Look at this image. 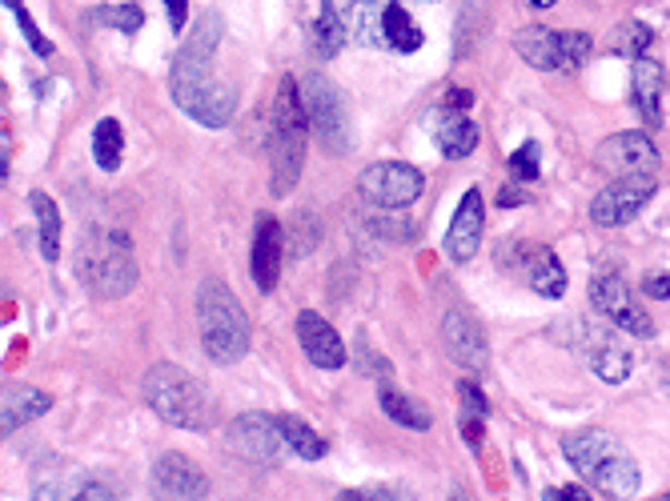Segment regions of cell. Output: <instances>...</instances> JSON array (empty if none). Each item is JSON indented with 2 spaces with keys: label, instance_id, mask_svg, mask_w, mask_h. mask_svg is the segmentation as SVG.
<instances>
[{
  "label": "cell",
  "instance_id": "cell-43",
  "mask_svg": "<svg viewBox=\"0 0 670 501\" xmlns=\"http://www.w3.org/2000/svg\"><path fill=\"white\" fill-rule=\"evenodd\" d=\"M446 105H450V109H466V105H470V93H466V88H462V93H450V97H446Z\"/></svg>",
  "mask_w": 670,
  "mask_h": 501
},
{
  "label": "cell",
  "instance_id": "cell-38",
  "mask_svg": "<svg viewBox=\"0 0 670 501\" xmlns=\"http://www.w3.org/2000/svg\"><path fill=\"white\" fill-rule=\"evenodd\" d=\"M402 498L397 489H385V486H361V489H342V501H394Z\"/></svg>",
  "mask_w": 670,
  "mask_h": 501
},
{
  "label": "cell",
  "instance_id": "cell-11",
  "mask_svg": "<svg viewBox=\"0 0 670 501\" xmlns=\"http://www.w3.org/2000/svg\"><path fill=\"white\" fill-rule=\"evenodd\" d=\"M590 301L622 333H631V337H655V321H650L643 301L631 294V285L622 282L619 273H598L595 282H590Z\"/></svg>",
  "mask_w": 670,
  "mask_h": 501
},
{
  "label": "cell",
  "instance_id": "cell-3",
  "mask_svg": "<svg viewBox=\"0 0 670 501\" xmlns=\"http://www.w3.org/2000/svg\"><path fill=\"white\" fill-rule=\"evenodd\" d=\"M198 333L205 357L217 366H234L249 354V318L222 277L198 285Z\"/></svg>",
  "mask_w": 670,
  "mask_h": 501
},
{
  "label": "cell",
  "instance_id": "cell-15",
  "mask_svg": "<svg viewBox=\"0 0 670 501\" xmlns=\"http://www.w3.org/2000/svg\"><path fill=\"white\" fill-rule=\"evenodd\" d=\"M282 253H286V232L274 213H258L253 220V253H249V273L261 294H274L282 277Z\"/></svg>",
  "mask_w": 670,
  "mask_h": 501
},
{
  "label": "cell",
  "instance_id": "cell-31",
  "mask_svg": "<svg viewBox=\"0 0 670 501\" xmlns=\"http://www.w3.org/2000/svg\"><path fill=\"white\" fill-rule=\"evenodd\" d=\"M650 28L643 25V21H622V25H614V33H610V45H614V52H622V57H643L646 49H650Z\"/></svg>",
  "mask_w": 670,
  "mask_h": 501
},
{
  "label": "cell",
  "instance_id": "cell-16",
  "mask_svg": "<svg viewBox=\"0 0 670 501\" xmlns=\"http://www.w3.org/2000/svg\"><path fill=\"white\" fill-rule=\"evenodd\" d=\"M595 165L610 177H626V172H655L658 148L646 133H614L595 148Z\"/></svg>",
  "mask_w": 670,
  "mask_h": 501
},
{
  "label": "cell",
  "instance_id": "cell-36",
  "mask_svg": "<svg viewBox=\"0 0 670 501\" xmlns=\"http://www.w3.org/2000/svg\"><path fill=\"white\" fill-rule=\"evenodd\" d=\"M373 229H378V237H385V241H414V225L410 220H390V217H373L370 220Z\"/></svg>",
  "mask_w": 670,
  "mask_h": 501
},
{
  "label": "cell",
  "instance_id": "cell-46",
  "mask_svg": "<svg viewBox=\"0 0 670 501\" xmlns=\"http://www.w3.org/2000/svg\"><path fill=\"white\" fill-rule=\"evenodd\" d=\"M662 498H667V501H670V489H667V493H662Z\"/></svg>",
  "mask_w": 670,
  "mask_h": 501
},
{
  "label": "cell",
  "instance_id": "cell-39",
  "mask_svg": "<svg viewBox=\"0 0 670 501\" xmlns=\"http://www.w3.org/2000/svg\"><path fill=\"white\" fill-rule=\"evenodd\" d=\"M165 16L174 33H186V16H189V0H165Z\"/></svg>",
  "mask_w": 670,
  "mask_h": 501
},
{
  "label": "cell",
  "instance_id": "cell-19",
  "mask_svg": "<svg viewBox=\"0 0 670 501\" xmlns=\"http://www.w3.org/2000/svg\"><path fill=\"white\" fill-rule=\"evenodd\" d=\"M298 342H301V349H306V357H310L318 369H342V366H346V342H342L334 325H330L325 318H318L313 309L298 313Z\"/></svg>",
  "mask_w": 670,
  "mask_h": 501
},
{
  "label": "cell",
  "instance_id": "cell-40",
  "mask_svg": "<svg viewBox=\"0 0 670 501\" xmlns=\"http://www.w3.org/2000/svg\"><path fill=\"white\" fill-rule=\"evenodd\" d=\"M542 498H547V501H586L590 493H586V489H578V486H559V489H547Z\"/></svg>",
  "mask_w": 670,
  "mask_h": 501
},
{
  "label": "cell",
  "instance_id": "cell-32",
  "mask_svg": "<svg viewBox=\"0 0 670 501\" xmlns=\"http://www.w3.org/2000/svg\"><path fill=\"white\" fill-rule=\"evenodd\" d=\"M97 25H109V28H121L124 37H137V28L145 25V13H141V4H105L93 13Z\"/></svg>",
  "mask_w": 670,
  "mask_h": 501
},
{
  "label": "cell",
  "instance_id": "cell-34",
  "mask_svg": "<svg viewBox=\"0 0 670 501\" xmlns=\"http://www.w3.org/2000/svg\"><path fill=\"white\" fill-rule=\"evenodd\" d=\"M4 9H13L16 25H21V33H25V40H28V49H33V52H40V57H49V52H52L49 37H45V33H40V28L33 25V16H28V9H25V4H21V0H4Z\"/></svg>",
  "mask_w": 670,
  "mask_h": 501
},
{
  "label": "cell",
  "instance_id": "cell-29",
  "mask_svg": "<svg viewBox=\"0 0 670 501\" xmlns=\"http://www.w3.org/2000/svg\"><path fill=\"white\" fill-rule=\"evenodd\" d=\"M277 421H282V438H286L289 453H298L301 462H322L325 450H330L322 433H313L301 417H277Z\"/></svg>",
  "mask_w": 670,
  "mask_h": 501
},
{
  "label": "cell",
  "instance_id": "cell-24",
  "mask_svg": "<svg viewBox=\"0 0 670 501\" xmlns=\"http://www.w3.org/2000/svg\"><path fill=\"white\" fill-rule=\"evenodd\" d=\"M378 405H382V414L394 421V426L402 429H414V433H426V429L434 426V414L426 409L418 397H410V393L394 390V385H382V393H378Z\"/></svg>",
  "mask_w": 670,
  "mask_h": 501
},
{
  "label": "cell",
  "instance_id": "cell-33",
  "mask_svg": "<svg viewBox=\"0 0 670 501\" xmlns=\"http://www.w3.org/2000/svg\"><path fill=\"white\" fill-rule=\"evenodd\" d=\"M354 37H358V45H373V49H385L382 4H358V13H354Z\"/></svg>",
  "mask_w": 670,
  "mask_h": 501
},
{
  "label": "cell",
  "instance_id": "cell-17",
  "mask_svg": "<svg viewBox=\"0 0 670 501\" xmlns=\"http://www.w3.org/2000/svg\"><path fill=\"white\" fill-rule=\"evenodd\" d=\"M153 493L174 501H201L210 493V477L201 474L186 453H161L153 462Z\"/></svg>",
  "mask_w": 670,
  "mask_h": 501
},
{
  "label": "cell",
  "instance_id": "cell-20",
  "mask_svg": "<svg viewBox=\"0 0 670 501\" xmlns=\"http://www.w3.org/2000/svg\"><path fill=\"white\" fill-rule=\"evenodd\" d=\"M518 273H522V282L530 285L538 297H550V301H554V297L566 294V270H562V261L550 253L547 244L522 249Z\"/></svg>",
  "mask_w": 670,
  "mask_h": 501
},
{
  "label": "cell",
  "instance_id": "cell-4",
  "mask_svg": "<svg viewBox=\"0 0 670 501\" xmlns=\"http://www.w3.org/2000/svg\"><path fill=\"white\" fill-rule=\"evenodd\" d=\"M141 393H145V405L153 414L186 433H205L213 426L210 390L174 361H157L141 381Z\"/></svg>",
  "mask_w": 670,
  "mask_h": 501
},
{
  "label": "cell",
  "instance_id": "cell-12",
  "mask_svg": "<svg viewBox=\"0 0 670 501\" xmlns=\"http://www.w3.org/2000/svg\"><path fill=\"white\" fill-rule=\"evenodd\" d=\"M578 349H583V357L590 361V369H595L607 385H619V381L631 378L634 357H631V349H626V342H622L619 325H610V321H607V325L583 321V325H578Z\"/></svg>",
  "mask_w": 670,
  "mask_h": 501
},
{
  "label": "cell",
  "instance_id": "cell-37",
  "mask_svg": "<svg viewBox=\"0 0 670 501\" xmlns=\"http://www.w3.org/2000/svg\"><path fill=\"white\" fill-rule=\"evenodd\" d=\"M458 393H462V409H466V417H486V414H490V402H486V393L478 390L474 381H466Z\"/></svg>",
  "mask_w": 670,
  "mask_h": 501
},
{
  "label": "cell",
  "instance_id": "cell-8",
  "mask_svg": "<svg viewBox=\"0 0 670 501\" xmlns=\"http://www.w3.org/2000/svg\"><path fill=\"white\" fill-rule=\"evenodd\" d=\"M514 49H518L522 61L542 69V73H578L590 49H595V40L586 33H559V28L530 25L514 37Z\"/></svg>",
  "mask_w": 670,
  "mask_h": 501
},
{
  "label": "cell",
  "instance_id": "cell-22",
  "mask_svg": "<svg viewBox=\"0 0 670 501\" xmlns=\"http://www.w3.org/2000/svg\"><path fill=\"white\" fill-rule=\"evenodd\" d=\"M52 397L40 390H28V385H13V390H4V402H0V429H4V438L16 433L21 426H28L33 417L49 414Z\"/></svg>",
  "mask_w": 670,
  "mask_h": 501
},
{
  "label": "cell",
  "instance_id": "cell-44",
  "mask_svg": "<svg viewBox=\"0 0 670 501\" xmlns=\"http://www.w3.org/2000/svg\"><path fill=\"white\" fill-rule=\"evenodd\" d=\"M526 4H530V9H554L559 0H526Z\"/></svg>",
  "mask_w": 670,
  "mask_h": 501
},
{
  "label": "cell",
  "instance_id": "cell-21",
  "mask_svg": "<svg viewBox=\"0 0 670 501\" xmlns=\"http://www.w3.org/2000/svg\"><path fill=\"white\" fill-rule=\"evenodd\" d=\"M662 88H667V73H662L655 61L638 57L631 69V100H634V109H638V117H643L650 129L662 121Z\"/></svg>",
  "mask_w": 670,
  "mask_h": 501
},
{
  "label": "cell",
  "instance_id": "cell-6",
  "mask_svg": "<svg viewBox=\"0 0 670 501\" xmlns=\"http://www.w3.org/2000/svg\"><path fill=\"white\" fill-rule=\"evenodd\" d=\"M169 93L181 105V112L205 129H225L237 112V88L213 64H174Z\"/></svg>",
  "mask_w": 670,
  "mask_h": 501
},
{
  "label": "cell",
  "instance_id": "cell-41",
  "mask_svg": "<svg viewBox=\"0 0 670 501\" xmlns=\"http://www.w3.org/2000/svg\"><path fill=\"white\" fill-rule=\"evenodd\" d=\"M646 294L658 297V301H662V297H670V277H667V273H655V277H646Z\"/></svg>",
  "mask_w": 670,
  "mask_h": 501
},
{
  "label": "cell",
  "instance_id": "cell-2",
  "mask_svg": "<svg viewBox=\"0 0 670 501\" xmlns=\"http://www.w3.org/2000/svg\"><path fill=\"white\" fill-rule=\"evenodd\" d=\"M306 141H310V112L301 97L298 76H282L270 112V165H274V196H289L301 181L306 165Z\"/></svg>",
  "mask_w": 670,
  "mask_h": 501
},
{
  "label": "cell",
  "instance_id": "cell-35",
  "mask_svg": "<svg viewBox=\"0 0 670 501\" xmlns=\"http://www.w3.org/2000/svg\"><path fill=\"white\" fill-rule=\"evenodd\" d=\"M510 177H514V181H534V177H538V169H542V160H538V141H526V145L518 148V153H514V157H510Z\"/></svg>",
  "mask_w": 670,
  "mask_h": 501
},
{
  "label": "cell",
  "instance_id": "cell-28",
  "mask_svg": "<svg viewBox=\"0 0 670 501\" xmlns=\"http://www.w3.org/2000/svg\"><path fill=\"white\" fill-rule=\"evenodd\" d=\"M33 217H37V241L45 261L61 258V213H57V201L49 193H33Z\"/></svg>",
  "mask_w": 670,
  "mask_h": 501
},
{
  "label": "cell",
  "instance_id": "cell-45",
  "mask_svg": "<svg viewBox=\"0 0 670 501\" xmlns=\"http://www.w3.org/2000/svg\"><path fill=\"white\" fill-rule=\"evenodd\" d=\"M354 4H390V0H354ZM422 4H438V0H422Z\"/></svg>",
  "mask_w": 670,
  "mask_h": 501
},
{
  "label": "cell",
  "instance_id": "cell-13",
  "mask_svg": "<svg viewBox=\"0 0 670 501\" xmlns=\"http://www.w3.org/2000/svg\"><path fill=\"white\" fill-rule=\"evenodd\" d=\"M442 345L454 357V366H462L466 373H482L490 366V342H486L482 321L470 309H450L442 321Z\"/></svg>",
  "mask_w": 670,
  "mask_h": 501
},
{
  "label": "cell",
  "instance_id": "cell-25",
  "mask_svg": "<svg viewBox=\"0 0 670 501\" xmlns=\"http://www.w3.org/2000/svg\"><path fill=\"white\" fill-rule=\"evenodd\" d=\"M382 33H385V49H397V52H418L426 40L422 28L414 25L410 9H402L397 0L382 4Z\"/></svg>",
  "mask_w": 670,
  "mask_h": 501
},
{
  "label": "cell",
  "instance_id": "cell-10",
  "mask_svg": "<svg viewBox=\"0 0 670 501\" xmlns=\"http://www.w3.org/2000/svg\"><path fill=\"white\" fill-rule=\"evenodd\" d=\"M655 172H626L619 181H610L602 193L590 201V220L602 225V229H619V225H631L638 213L646 208V201L655 196Z\"/></svg>",
  "mask_w": 670,
  "mask_h": 501
},
{
  "label": "cell",
  "instance_id": "cell-9",
  "mask_svg": "<svg viewBox=\"0 0 670 501\" xmlns=\"http://www.w3.org/2000/svg\"><path fill=\"white\" fill-rule=\"evenodd\" d=\"M358 189L370 205L394 213V208H410L422 196L426 177L414 165H406V160H378L370 169H361Z\"/></svg>",
  "mask_w": 670,
  "mask_h": 501
},
{
  "label": "cell",
  "instance_id": "cell-23",
  "mask_svg": "<svg viewBox=\"0 0 670 501\" xmlns=\"http://www.w3.org/2000/svg\"><path fill=\"white\" fill-rule=\"evenodd\" d=\"M222 37H225V25L217 13H205L201 16V25L181 40V49H177L174 64H213L217 49H222Z\"/></svg>",
  "mask_w": 670,
  "mask_h": 501
},
{
  "label": "cell",
  "instance_id": "cell-30",
  "mask_svg": "<svg viewBox=\"0 0 670 501\" xmlns=\"http://www.w3.org/2000/svg\"><path fill=\"white\" fill-rule=\"evenodd\" d=\"M121 157H124L121 124L112 121V117H105V121H97V129H93V160H97V169L117 172L121 169Z\"/></svg>",
  "mask_w": 670,
  "mask_h": 501
},
{
  "label": "cell",
  "instance_id": "cell-27",
  "mask_svg": "<svg viewBox=\"0 0 670 501\" xmlns=\"http://www.w3.org/2000/svg\"><path fill=\"white\" fill-rule=\"evenodd\" d=\"M342 45H346V21H342V13L330 0H322V13L313 21V57L318 61H334Z\"/></svg>",
  "mask_w": 670,
  "mask_h": 501
},
{
  "label": "cell",
  "instance_id": "cell-7",
  "mask_svg": "<svg viewBox=\"0 0 670 501\" xmlns=\"http://www.w3.org/2000/svg\"><path fill=\"white\" fill-rule=\"evenodd\" d=\"M301 97H306V112H310V133L322 141L330 157H346L354 124H349V105L342 88L325 73H310L301 81Z\"/></svg>",
  "mask_w": 670,
  "mask_h": 501
},
{
  "label": "cell",
  "instance_id": "cell-1",
  "mask_svg": "<svg viewBox=\"0 0 670 501\" xmlns=\"http://www.w3.org/2000/svg\"><path fill=\"white\" fill-rule=\"evenodd\" d=\"M562 453L586 486L598 489L602 498H634L643 489V477H638V465L626 453L614 433L607 429H578V433H566L562 438Z\"/></svg>",
  "mask_w": 670,
  "mask_h": 501
},
{
  "label": "cell",
  "instance_id": "cell-42",
  "mask_svg": "<svg viewBox=\"0 0 670 501\" xmlns=\"http://www.w3.org/2000/svg\"><path fill=\"white\" fill-rule=\"evenodd\" d=\"M522 201H526V196H522L518 189H502V193H498V205L502 208H518Z\"/></svg>",
  "mask_w": 670,
  "mask_h": 501
},
{
  "label": "cell",
  "instance_id": "cell-14",
  "mask_svg": "<svg viewBox=\"0 0 670 501\" xmlns=\"http://www.w3.org/2000/svg\"><path fill=\"white\" fill-rule=\"evenodd\" d=\"M229 445H234L246 462L253 465H274L277 453L286 450V438H282V421L265 414H241L229 426Z\"/></svg>",
  "mask_w": 670,
  "mask_h": 501
},
{
  "label": "cell",
  "instance_id": "cell-18",
  "mask_svg": "<svg viewBox=\"0 0 670 501\" xmlns=\"http://www.w3.org/2000/svg\"><path fill=\"white\" fill-rule=\"evenodd\" d=\"M482 229H486V201H482V189H466L462 196L458 213L450 220V232H446V258L466 265V261L478 258V249H482Z\"/></svg>",
  "mask_w": 670,
  "mask_h": 501
},
{
  "label": "cell",
  "instance_id": "cell-5",
  "mask_svg": "<svg viewBox=\"0 0 670 501\" xmlns=\"http://www.w3.org/2000/svg\"><path fill=\"white\" fill-rule=\"evenodd\" d=\"M76 273L81 282L105 301L137 289V253L124 229H88L76 249Z\"/></svg>",
  "mask_w": 670,
  "mask_h": 501
},
{
  "label": "cell",
  "instance_id": "cell-26",
  "mask_svg": "<svg viewBox=\"0 0 670 501\" xmlns=\"http://www.w3.org/2000/svg\"><path fill=\"white\" fill-rule=\"evenodd\" d=\"M438 148H442V157H450V160L470 157L474 148H478V124H474L470 117H462L458 109H450V117L438 121Z\"/></svg>",
  "mask_w": 670,
  "mask_h": 501
}]
</instances>
